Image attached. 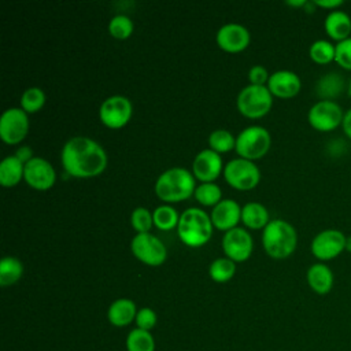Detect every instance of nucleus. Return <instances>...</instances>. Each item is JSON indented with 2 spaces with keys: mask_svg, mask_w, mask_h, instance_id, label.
Instances as JSON below:
<instances>
[{
  "mask_svg": "<svg viewBox=\"0 0 351 351\" xmlns=\"http://www.w3.org/2000/svg\"><path fill=\"white\" fill-rule=\"evenodd\" d=\"M308 287L318 295H326L332 291L335 284V276L330 267L325 263H314L308 267L307 274Z\"/></svg>",
  "mask_w": 351,
  "mask_h": 351,
  "instance_id": "19",
  "label": "nucleus"
},
{
  "mask_svg": "<svg viewBox=\"0 0 351 351\" xmlns=\"http://www.w3.org/2000/svg\"><path fill=\"white\" fill-rule=\"evenodd\" d=\"M344 111L335 100H318L307 114L308 123L318 132H330L341 125Z\"/></svg>",
  "mask_w": 351,
  "mask_h": 351,
  "instance_id": "8",
  "label": "nucleus"
},
{
  "mask_svg": "<svg viewBox=\"0 0 351 351\" xmlns=\"http://www.w3.org/2000/svg\"><path fill=\"white\" fill-rule=\"evenodd\" d=\"M130 223L137 233H148L154 223V217L145 207H136L130 215Z\"/></svg>",
  "mask_w": 351,
  "mask_h": 351,
  "instance_id": "34",
  "label": "nucleus"
},
{
  "mask_svg": "<svg viewBox=\"0 0 351 351\" xmlns=\"http://www.w3.org/2000/svg\"><path fill=\"white\" fill-rule=\"evenodd\" d=\"M45 103V93L38 86H32L23 90L21 96V108L26 112L38 111Z\"/></svg>",
  "mask_w": 351,
  "mask_h": 351,
  "instance_id": "31",
  "label": "nucleus"
},
{
  "mask_svg": "<svg viewBox=\"0 0 351 351\" xmlns=\"http://www.w3.org/2000/svg\"><path fill=\"white\" fill-rule=\"evenodd\" d=\"M222 170V158L211 148L202 149L193 159L192 171L202 182H213Z\"/></svg>",
  "mask_w": 351,
  "mask_h": 351,
  "instance_id": "15",
  "label": "nucleus"
},
{
  "mask_svg": "<svg viewBox=\"0 0 351 351\" xmlns=\"http://www.w3.org/2000/svg\"><path fill=\"white\" fill-rule=\"evenodd\" d=\"M211 222L219 230H229L236 228L241 219V207L233 199H222L211 210Z\"/></svg>",
  "mask_w": 351,
  "mask_h": 351,
  "instance_id": "18",
  "label": "nucleus"
},
{
  "mask_svg": "<svg viewBox=\"0 0 351 351\" xmlns=\"http://www.w3.org/2000/svg\"><path fill=\"white\" fill-rule=\"evenodd\" d=\"M267 88L271 95L281 99H289L299 93L302 81L299 75L291 70H277L270 74L267 80Z\"/></svg>",
  "mask_w": 351,
  "mask_h": 351,
  "instance_id": "17",
  "label": "nucleus"
},
{
  "mask_svg": "<svg viewBox=\"0 0 351 351\" xmlns=\"http://www.w3.org/2000/svg\"><path fill=\"white\" fill-rule=\"evenodd\" d=\"M306 0H288L287 4L292 5V7H304L306 5Z\"/></svg>",
  "mask_w": 351,
  "mask_h": 351,
  "instance_id": "41",
  "label": "nucleus"
},
{
  "mask_svg": "<svg viewBox=\"0 0 351 351\" xmlns=\"http://www.w3.org/2000/svg\"><path fill=\"white\" fill-rule=\"evenodd\" d=\"M335 44L328 40H315L308 48L310 58L318 64H328L335 60Z\"/></svg>",
  "mask_w": 351,
  "mask_h": 351,
  "instance_id": "28",
  "label": "nucleus"
},
{
  "mask_svg": "<svg viewBox=\"0 0 351 351\" xmlns=\"http://www.w3.org/2000/svg\"><path fill=\"white\" fill-rule=\"evenodd\" d=\"M217 44L228 52L243 51L250 44V32L240 23L222 25L215 36Z\"/></svg>",
  "mask_w": 351,
  "mask_h": 351,
  "instance_id": "16",
  "label": "nucleus"
},
{
  "mask_svg": "<svg viewBox=\"0 0 351 351\" xmlns=\"http://www.w3.org/2000/svg\"><path fill=\"white\" fill-rule=\"evenodd\" d=\"M154 225L162 230H170L178 225L180 215L174 207L163 204L154 210Z\"/></svg>",
  "mask_w": 351,
  "mask_h": 351,
  "instance_id": "27",
  "label": "nucleus"
},
{
  "mask_svg": "<svg viewBox=\"0 0 351 351\" xmlns=\"http://www.w3.org/2000/svg\"><path fill=\"white\" fill-rule=\"evenodd\" d=\"M60 160L70 176L89 178L99 176L106 169L107 154L97 141L85 136H75L64 143Z\"/></svg>",
  "mask_w": 351,
  "mask_h": 351,
  "instance_id": "1",
  "label": "nucleus"
},
{
  "mask_svg": "<svg viewBox=\"0 0 351 351\" xmlns=\"http://www.w3.org/2000/svg\"><path fill=\"white\" fill-rule=\"evenodd\" d=\"M347 92H348V96L351 99V78L348 80V84H347Z\"/></svg>",
  "mask_w": 351,
  "mask_h": 351,
  "instance_id": "43",
  "label": "nucleus"
},
{
  "mask_svg": "<svg viewBox=\"0 0 351 351\" xmlns=\"http://www.w3.org/2000/svg\"><path fill=\"white\" fill-rule=\"evenodd\" d=\"M324 27L326 34L336 43L351 37V18L346 11H329V14L325 18Z\"/></svg>",
  "mask_w": 351,
  "mask_h": 351,
  "instance_id": "20",
  "label": "nucleus"
},
{
  "mask_svg": "<svg viewBox=\"0 0 351 351\" xmlns=\"http://www.w3.org/2000/svg\"><path fill=\"white\" fill-rule=\"evenodd\" d=\"M223 176L230 186L240 191L255 188L261 180L258 166L252 160L244 158L229 160L223 167Z\"/></svg>",
  "mask_w": 351,
  "mask_h": 351,
  "instance_id": "7",
  "label": "nucleus"
},
{
  "mask_svg": "<svg viewBox=\"0 0 351 351\" xmlns=\"http://www.w3.org/2000/svg\"><path fill=\"white\" fill-rule=\"evenodd\" d=\"M236 152L248 160L262 158L270 148V134L259 125L243 129L236 137Z\"/></svg>",
  "mask_w": 351,
  "mask_h": 351,
  "instance_id": "6",
  "label": "nucleus"
},
{
  "mask_svg": "<svg viewBox=\"0 0 351 351\" xmlns=\"http://www.w3.org/2000/svg\"><path fill=\"white\" fill-rule=\"evenodd\" d=\"M335 62L344 70L351 71V37L335 44Z\"/></svg>",
  "mask_w": 351,
  "mask_h": 351,
  "instance_id": "35",
  "label": "nucleus"
},
{
  "mask_svg": "<svg viewBox=\"0 0 351 351\" xmlns=\"http://www.w3.org/2000/svg\"><path fill=\"white\" fill-rule=\"evenodd\" d=\"M346 251L351 254V236H347L346 239Z\"/></svg>",
  "mask_w": 351,
  "mask_h": 351,
  "instance_id": "42",
  "label": "nucleus"
},
{
  "mask_svg": "<svg viewBox=\"0 0 351 351\" xmlns=\"http://www.w3.org/2000/svg\"><path fill=\"white\" fill-rule=\"evenodd\" d=\"M262 244L267 255L282 259L293 254L298 245V233L295 228L284 219H271L263 228Z\"/></svg>",
  "mask_w": 351,
  "mask_h": 351,
  "instance_id": "3",
  "label": "nucleus"
},
{
  "mask_svg": "<svg viewBox=\"0 0 351 351\" xmlns=\"http://www.w3.org/2000/svg\"><path fill=\"white\" fill-rule=\"evenodd\" d=\"M211 217L202 208H186L181 215L177 225L180 240L188 247L204 245L213 234Z\"/></svg>",
  "mask_w": 351,
  "mask_h": 351,
  "instance_id": "4",
  "label": "nucleus"
},
{
  "mask_svg": "<svg viewBox=\"0 0 351 351\" xmlns=\"http://www.w3.org/2000/svg\"><path fill=\"white\" fill-rule=\"evenodd\" d=\"M341 128H343L344 134L351 140V107L344 112Z\"/></svg>",
  "mask_w": 351,
  "mask_h": 351,
  "instance_id": "40",
  "label": "nucleus"
},
{
  "mask_svg": "<svg viewBox=\"0 0 351 351\" xmlns=\"http://www.w3.org/2000/svg\"><path fill=\"white\" fill-rule=\"evenodd\" d=\"M237 110L248 118H259L269 112L273 104V95L265 85L250 84L237 95Z\"/></svg>",
  "mask_w": 351,
  "mask_h": 351,
  "instance_id": "5",
  "label": "nucleus"
},
{
  "mask_svg": "<svg viewBox=\"0 0 351 351\" xmlns=\"http://www.w3.org/2000/svg\"><path fill=\"white\" fill-rule=\"evenodd\" d=\"M133 21L125 14H117L108 23V32L115 38H128L133 33Z\"/></svg>",
  "mask_w": 351,
  "mask_h": 351,
  "instance_id": "33",
  "label": "nucleus"
},
{
  "mask_svg": "<svg viewBox=\"0 0 351 351\" xmlns=\"http://www.w3.org/2000/svg\"><path fill=\"white\" fill-rule=\"evenodd\" d=\"M193 195L196 200L203 206H215L222 200V191L214 182H202L200 185L196 186Z\"/></svg>",
  "mask_w": 351,
  "mask_h": 351,
  "instance_id": "30",
  "label": "nucleus"
},
{
  "mask_svg": "<svg viewBox=\"0 0 351 351\" xmlns=\"http://www.w3.org/2000/svg\"><path fill=\"white\" fill-rule=\"evenodd\" d=\"M137 315V308L133 300L121 298L114 300L107 311L108 321L115 325V326H126L129 325L133 319H136Z\"/></svg>",
  "mask_w": 351,
  "mask_h": 351,
  "instance_id": "22",
  "label": "nucleus"
},
{
  "mask_svg": "<svg viewBox=\"0 0 351 351\" xmlns=\"http://www.w3.org/2000/svg\"><path fill=\"white\" fill-rule=\"evenodd\" d=\"M15 156L19 159V160H22L23 163H27L30 159H33L34 156H33V151H32V148L30 147H27V145H22V147H19L18 149H16V152H15Z\"/></svg>",
  "mask_w": 351,
  "mask_h": 351,
  "instance_id": "38",
  "label": "nucleus"
},
{
  "mask_svg": "<svg viewBox=\"0 0 351 351\" xmlns=\"http://www.w3.org/2000/svg\"><path fill=\"white\" fill-rule=\"evenodd\" d=\"M195 176L184 167L165 170L155 182V193L163 202L174 203L188 199L195 193Z\"/></svg>",
  "mask_w": 351,
  "mask_h": 351,
  "instance_id": "2",
  "label": "nucleus"
},
{
  "mask_svg": "<svg viewBox=\"0 0 351 351\" xmlns=\"http://www.w3.org/2000/svg\"><path fill=\"white\" fill-rule=\"evenodd\" d=\"M133 255L148 266H159L165 262L167 251L160 239L152 233H137L130 243Z\"/></svg>",
  "mask_w": 351,
  "mask_h": 351,
  "instance_id": "9",
  "label": "nucleus"
},
{
  "mask_svg": "<svg viewBox=\"0 0 351 351\" xmlns=\"http://www.w3.org/2000/svg\"><path fill=\"white\" fill-rule=\"evenodd\" d=\"M29 130L27 112L18 107L7 108L0 117V137L7 144L21 143Z\"/></svg>",
  "mask_w": 351,
  "mask_h": 351,
  "instance_id": "12",
  "label": "nucleus"
},
{
  "mask_svg": "<svg viewBox=\"0 0 351 351\" xmlns=\"http://www.w3.org/2000/svg\"><path fill=\"white\" fill-rule=\"evenodd\" d=\"M132 112V101L122 95H112L107 97L99 108V117L101 122L111 129L125 126L129 122Z\"/></svg>",
  "mask_w": 351,
  "mask_h": 351,
  "instance_id": "11",
  "label": "nucleus"
},
{
  "mask_svg": "<svg viewBox=\"0 0 351 351\" xmlns=\"http://www.w3.org/2000/svg\"><path fill=\"white\" fill-rule=\"evenodd\" d=\"M210 148L218 154L228 152L236 147V138L233 134L226 129H217L210 133L208 136Z\"/></svg>",
  "mask_w": 351,
  "mask_h": 351,
  "instance_id": "32",
  "label": "nucleus"
},
{
  "mask_svg": "<svg viewBox=\"0 0 351 351\" xmlns=\"http://www.w3.org/2000/svg\"><path fill=\"white\" fill-rule=\"evenodd\" d=\"M23 274V265L15 256H4L0 261V285L8 287L15 284Z\"/></svg>",
  "mask_w": 351,
  "mask_h": 351,
  "instance_id": "25",
  "label": "nucleus"
},
{
  "mask_svg": "<svg viewBox=\"0 0 351 351\" xmlns=\"http://www.w3.org/2000/svg\"><path fill=\"white\" fill-rule=\"evenodd\" d=\"M134 321L137 324V328L149 332L156 325V314L152 308L143 307L137 311V315H136Z\"/></svg>",
  "mask_w": 351,
  "mask_h": 351,
  "instance_id": "36",
  "label": "nucleus"
},
{
  "mask_svg": "<svg viewBox=\"0 0 351 351\" xmlns=\"http://www.w3.org/2000/svg\"><path fill=\"white\" fill-rule=\"evenodd\" d=\"M25 181L34 189L47 191L56 181V173L53 166L41 156H34L25 163Z\"/></svg>",
  "mask_w": 351,
  "mask_h": 351,
  "instance_id": "14",
  "label": "nucleus"
},
{
  "mask_svg": "<svg viewBox=\"0 0 351 351\" xmlns=\"http://www.w3.org/2000/svg\"><path fill=\"white\" fill-rule=\"evenodd\" d=\"M25 173V163L15 155L5 156L0 163V184L5 188L16 185Z\"/></svg>",
  "mask_w": 351,
  "mask_h": 351,
  "instance_id": "23",
  "label": "nucleus"
},
{
  "mask_svg": "<svg viewBox=\"0 0 351 351\" xmlns=\"http://www.w3.org/2000/svg\"><path fill=\"white\" fill-rule=\"evenodd\" d=\"M241 221L251 229L265 228L269 223V211L258 202H248L241 207Z\"/></svg>",
  "mask_w": 351,
  "mask_h": 351,
  "instance_id": "24",
  "label": "nucleus"
},
{
  "mask_svg": "<svg viewBox=\"0 0 351 351\" xmlns=\"http://www.w3.org/2000/svg\"><path fill=\"white\" fill-rule=\"evenodd\" d=\"M314 4L325 10L333 11V10H337L340 5H343V0H315Z\"/></svg>",
  "mask_w": 351,
  "mask_h": 351,
  "instance_id": "39",
  "label": "nucleus"
},
{
  "mask_svg": "<svg viewBox=\"0 0 351 351\" xmlns=\"http://www.w3.org/2000/svg\"><path fill=\"white\" fill-rule=\"evenodd\" d=\"M346 89V81L339 73H326L315 84V93L321 100H335Z\"/></svg>",
  "mask_w": 351,
  "mask_h": 351,
  "instance_id": "21",
  "label": "nucleus"
},
{
  "mask_svg": "<svg viewBox=\"0 0 351 351\" xmlns=\"http://www.w3.org/2000/svg\"><path fill=\"white\" fill-rule=\"evenodd\" d=\"M346 239L339 229H324L311 240V254L319 261H330L346 251Z\"/></svg>",
  "mask_w": 351,
  "mask_h": 351,
  "instance_id": "10",
  "label": "nucleus"
},
{
  "mask_svg": "<svg viewBox=\"0 0 351 351\" xmlns=\"http://www.w3.org/2000/svg\"><path fill=\"white\" fill-rule=\"evenodd\" d=\"M270 75L267 74V70L261 64H255L248 70V80L254 85H265Z\"/></svg>",
  "mask_w": 351,
  "mask_h": 351,
  "instance_id": "37",
  "label": "nucleus"
},
{
  "mask_svg": "<svg viewBox=\"0 0 351 351\" xmlns=\"http://www.w3.org/2000/svg\"><path fill=\"white\" fill-rule=\"evenodd\" d=\"M234 271H236L234 261L229 258H217L215 261L211 262L208 267L210 277L217 282H225L230 280L234 276Z\"/></svg>",
  "mask_w": 351,
  "mask_h": 351,
  "instance_id": "29",
  "label": "nucleus"
},
{
  "mask_svg": "<svg viewBox=\"0 0 351 351\" xmlns=\"http://www.w3.org/2000/svg\"><path fill=\"white\" fill-rule=\"evenodd\" d=\"M252 237L248 230L243 228H232L225 232L222 237V248L226 258L234 262H243L250 258L252 252Z\"/></svg>",
  "mask_w": 351,
  "mask_h": 351,
  "instance_id": "13",
  "label": "nucleus"
},
{
  "mask_svg": "<svg viewBox=\"0 0 351 351\" xmlns=\"http://www.w3.org/2000/svg\"><path fill=\"white\" fill-rule=\"evenodd\" d=\"M128 351H155V340L148 330L136 328L126 337Z\"/></svg>",
  "mask_w": 351,
  "mask_h": 351,
  "instance_id": "26",
  "label": "nucleus"
}]
</instances>
